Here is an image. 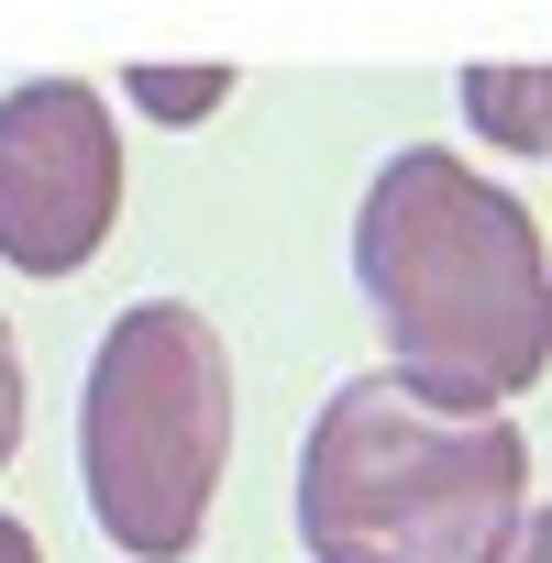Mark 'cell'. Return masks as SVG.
<instances>
[{
	"instance_id": "cell-1",
	"label": "cell",
	"mask_w": 552,
	"mask_h": 563,
	"mask_svg": "<svg viewBox=\"0 0 552 563\" xmlns=\"http://www.w3.org/2000/svg\"><path fill=\"white\" fill-rule=\"evenodd\" d=\"M354 276L387 332V376L453 398V409H508L552 376V254L541 221L475 177L453 144H409L376 166L354 210Z\"/></svg>"
},
{
	"instance_id": "cell-2",
	"label": "cell",
	"mask_w": 552,
	"mask_h": 563,
	"mask_svg": "<svg viewBox=\"0 0 552 563\" xmlns=\"http://www.w3.org/2000/svg\"><path fill=\"white\" fill-rule=\"evenodd\" d=\"M530 530V442L409 376H354L299 442L310 563H508Z\"/></svg>"
},
{
	"instance_id": "cell-3",
	"label": "cell",
	"mask_w": 552,
	"mask_h": 563,
	"mask_svg": "<svg viewBox=\"0 0 552 563\" xmlns=\"http://www.w3.org/2000/svg\"><path fill=\"white\" fill-rule=\"evenodd\" d=\"M232 464V354L188 299H144L100 332L78 387L89 519L133 563H188Z\"/></svg>"
},
{
	"instance_id": "cell-4",
	"label": "cell",
	"mask_w": 552,
	"mask_h": 563,
	"mask_svg": "<svg viewBox=\"0 0 552 563\" xmlns=\"http://www.w3.org/2000/svg\"><path fill=\"white\" fill-rule=\"evenodd\" d=\"M122 221V144L89 78H23L0 100V265L78 276Z\"/></svg>"
},
{
	"instance_id": "cell-5",
	"label": "cell",
	"mask_w": 552,
	"mask_h": 563,
	"mask_svg": "<svg viewBox=\"0 0 552 563\" xmlns=\"http://www.w3.org/2000/svg\"><path fill=\"white\" fill-rule=\"evenodd\" d=\"M464 122L497 155H552V67H464Z\"/></svg>"
},
{
	"instance_id": "cell-6",
	"label": "cell",
	"mask_w": 552,
	"mask_h": 563,
	"mask_svg": "<svg viewBox=\"0 0 552 563\" xmlns=\"http://www.w3.org/2000/svg\"><path fill=\"white\" fill-rule=\"evenodd\" d=\"M122 89H133L155 122H210V111L232 100V67H133Z\"/></svg>"
},
{
	"instance_id": "cell-7",
	"label": "cell",
	"mask_w": 552,
	"mask_h": 563,
	"mask_svg": "<svg viewBox=\"0 0 552 563\" xmlns=\"http://www.w3.org/2000/svg\"><path fill=\"white\" fill-rule=\"evenodd\" d=\"M23 420H34V376H23V343H12V321H0V464L23 453Z\"/></svg>"
},
{
	"instance_id": "cell-8",
	"label": "cell",
	"mask_w": 552,
	"mask_h": 563,
	"mask_svg": "<svg viewBox=\"0 0 552 563\" xmlns=\"http://www.w3.org/2000/svg\"><path fill=\"white\" fill-rule=\"evenodd\" d=\"M508 563H552V508H530V530L508 541Z\"/></svg>"
},
{
	"instance_id": "cell-9",
	"label": "cell",
	"mask_w": 552,
	"mask_h": 563,
	"mask_svg": "<svg viewBox=\"0 0 552 563\" xmlns=\"http://www.w3.org/2000/svg\"><path fill=\"white\" fill-rule=\"evenodd\" d=\"M0 563H45V552H34V530H23V519H0Z\"/></svg>"
}]
</instances>
